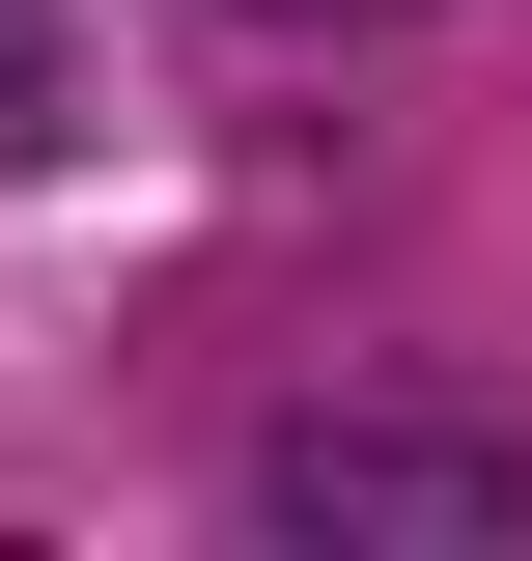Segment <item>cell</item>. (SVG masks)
Returning a JSON list of instances; mask_svg holds the SVG:
<instances>
[{
    "label": "cell",
    "mask_w": 532,
    "mask_h": 561,
    "mask_svg": "<svg viewBox=\"0 0 532 561\" xmlns=\"http://www.w3.org/2000/svg\"><path fill=\"white\" fill-rule=\"evenodd\" d=\"M253 505L280 534H476V561H532V449H449V421H280Z\"/></svg>",
    "instance_id": "obj_1"
},
{
    "label": "cell",
    "mask_w": 532,
    "mask_h": 561,
    "mask_svg": "<svg viewBox=\"0 0 532 561\" xmlns=\"http://www.w3.org/2000/svg\"><path fill=\"white\" fill-rule=\"evenodd\" d=\"M28 140H57V28L0 0V169H28Z\"/></svg>",
    "instance_id": "obj_2"
},
{
    "label": "cell",
    "mask_w": 532,
    "mask_h": 561,
    "mask_svg": "<svg viewBox=\"0 0 532 561\" xmlns=\"http://www.w3.org/2000/svg\"><path fill=\"white\" fill-rule=\"evenodd\" d=\"M253 28H420V0H253Z\"/></svg>",
    "instance_id": "obj_3"
}]
</instances>
